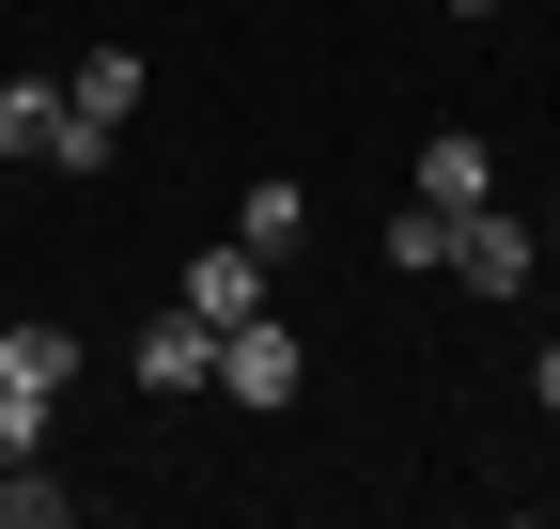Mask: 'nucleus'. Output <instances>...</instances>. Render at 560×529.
<instances>
[{"label":"nucleus","mask_w":560,"mask_h":529,"mask_svg":"<svg viewBox=\"0 0 560 529\" xmlns=\"http://www.w3.org/2000/svg\"><path fill=\"white\" fill-rule=\"evenodd\" d=\"M529 264H545V234H529L514 203H482V219H452V281H467V296H529Z\"/></svg>","instance_id":"f257e3e1"},{"label":"nucleus","mask_w":560,"mask_h":529,"mask_svg":"<svg viewBox=\"0 0 560 529\" xmlns=\"http://www.w3.org/2000/svg\"><path fill=\"white\" fill-rule=\"evenodd\" d=\"M296 374H312V358L280 343V311H249V327H219V389H234V405H265V421H280V405H296Z\"/></svg>","instance_id":"f03ea898"},{"label":"nucleus","mask_w":560,"mask_h":529,"mask_svg":"<svg viewBox=\"0 0 560 529\" xmlns=\"http://www.w3.org/2000/svg\"><path fill=\"white\" fill-rule=\"evenodd\" d=\"M0 389H16V405H62V389H79V343H62L47 311H0Z\"/></svg>","instance_id":"7ed1b4c3"},{"label":"nucleus","mask_w":560,"mask_h":529,"mask_svg":"<svg viewBox=\"0 0 560 529\" xmlns=\"http://www.w3.org/2000/svg\"><path fill=\"white\" fill-rule=\"evenodd\" d=\"M140 389H156V405H172V389H219V327H202L187 296H172L156 327H140Z\"/></svg>","instance_id":"20e7f679"},{"label":"nucleus","mask_w":560,"mask_h":529,"mask_svg":"<svg viewBox=\"0 0 560 529\" xmlns=\"http://www.w3.org/2000/svg\"><path fill=\"white\" fill-rule=\"evenodd\" d=\"M405 187H420L436 219H482V203H499V156H482L467 125H452V141H420V172H405Z\"/></svg>","instance_id":"39448f33"},{"label":"nucleus","mask_w":560,"mask_h":529,"mask_svg":"<svg viewBox=\"0 0 560 529\" xmlns=\"http://www.w3.org/2000/svg\"><path fill=\"white\" fill-rule=\"evenodd\" d=\"M265 281H280V264L219 234V249H202V264H187V311H202V327H249V311H265Z\"/></svg>","instance_id":"423d86ee"},{"label":"nucleus","mask_w":560,"mask_h":529,"mask_svg":"<svg viewBox=\"0 0 560 529\" xmlns=\"http://www.w3.org/2000/svg\"><path fill=\"white\" fill-rule=\"evenodd\" d=\"M0 156H16V172L62 156V79H0Z\"/></svg>","instance_id":"0eeeda50"},{"label":"nucleus","mask_w":560,"mask_h":529,"mask_svg":"<svg viewBox=\"0 0 560 529\" xmlns=\"http://www.w3.org/2000/svg\"><path fill=\"white\" fill-rule=\"evenodd\" d=\"M296 234H312V203H296V172H265L249 203H234V249H265V264H296Z\"/></svg>","instance_id":"6e6552de"},{"label":"nucleus","mask_w":560,"mask_h":529,"mask_svg":"<svg viewBox=\"0 0 560 529\" xmlns=\"http://www.w3.org/2000/svg\"><path fill=\"white\" fill-rule=\"evenodd\" d=\"M389 264H405V281H452V219H436V203H420V187H405V203H389Z\"/></svg>","instance_id":"1a4fd4ad"},{"label":"nucleus","mask_w":560,"mask_h":529,"mask_svg":"<svg viewBox=\"0 0 560 529\" xmlns=\"http://www.w3.org/2000/svg\"><path fill=\"white\" fill-rule=\"evenodd\" d=\"M62 514H79V483H47V451L0 468V529H62Z\"/></svg>","instance_id":"9d476101"},{"label":"nucleus","mask_w":560,"mask_h":529,"mask_svg":"<svg viewBox=\"0 0 560 529\" xmlns=\"http://www.w3.org/2000/svg\"><path fill=\"white\" fill-rule=\"evenodd\" d=\"M62 94H79L94 125H125V109H140V47H94V62H79V79H62Z\"/></svg>","instance_id":"9b49d317"},{"label":"nucleus","mask_w":560,"mask_h":529,"mask_svg":"<svg viewBox=\"0 0 560 529\" xmlns=\"http://www.w3.org/2000/svg\"><path fill=\"white\" fill-rule=\"evenodd\" d=\"M47 451V405H16V389H0V468H32Z\"/></svg>","instance_id":"f8f14e48"},{"label":"nucleus","mask_w":560,"mask_h":529,"mask_svg":"<svg viewBox=\"0 0 560 529\" xmlns=\"http://www.w3.org/2000/svg\"><path fill=\"white\" fill-rule=\"evenodd\" d=\"M529 389H545V405H560V343H545V358H529Z\"/></svg>","instance_id":"ddd939ff"},{"label":"nucleus","mask_w":560,"mask_h":529,"mask_svg":"<svg viewBox=\"0 0 560 529\" xmlns=\"http://www.w3.org/2000/svg\"><path fill=\"white\" fill-rule=\"evenodd\" d=\"M452 16H499V0H452Z\"/></svg>","instance_id":"4468645a"},{"label":"nucleus","mask_w":560,"mask_h":529,"mask_svg":"<svg viewBox=\"0 0 560 529\" xmlns=\"http://www.w3.org/2000/svg\"><path fill=\"white\" fill-rule=\"evenodd\" d=\"M545 249H560V219H545Z\"/></svg>","instance_id":"2eb2a0df"}]
</instances>
